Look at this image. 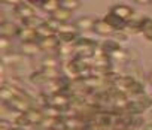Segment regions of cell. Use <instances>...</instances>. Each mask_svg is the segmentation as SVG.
<instances>
[{
  "label": "cell",
  "mask_w": 152,
  "mask_h": 130,
  "mask_svg": "<svg viewBox=\"0 0 152 130\" xmlns=\"http://www.w3.org/2000/svg\"><path fill=\"white\" fill-rule=\"evenodd\" d=\"M60 8V0H43V3H42V9L48 14H54L57 9Z\"/></svg>",
  "instance_id": "7402d4cb"
},
{
  "label": "cell",
  "mask_w": 152,
  "mask_h": 130,
  "mask_svg": "<svg viewBox=\"0 0 152 130\" xmlns=\"http://www.w3.org/2000/svg\"><path fill=\"white\" fill-rule=\"evenodd\" d=\"M140 33L145 36L146 40L152 42V18H148V17L143 18L142 26H140Z\"/></svg>",
  "instance_id": "e0dca14e"
},
{
  "label": "cell",
  "mask_w": 152,
  "mask_h": 130,
  "mask_svg": "<svg viewBox=\"0 0 152 130\" xmlns=\"http://www.w3.org/2000/svg\"><path fill=\"white\" fill-rule=\"evenodd\" d=\"M104 21H106L115 32H122V30H125V26H127V23H125L124 20H121L119 17H116V15L112 14L110 11H109V14L104 17Z\"/></svg>",
  "instance_id": "30bf717a"
},
{
  "label": "cell",
  "mask_w": 152,
  "mask_h": 130,
  "mask_svg": "<svg viewBox=\"0 0 152 130\" xmlns=\"http://www.w3.org/2000/svg\"><path fill=\"white\" fill-rule=\"evenodd\" d=\"M45 23H46V21H45L43 18L34 15V17H31V18L24 20V21H23V27H28V29H33V30H39Z\"/></svg>",
  "instance_id": "ac0fdd59"
},
{
  "label": "cell",
  "mask_w": 152,
  "mask_h": 130,
  "mask_svg": "<svg viewBox=\"0 0 152 130\" xmlns=\"http://www.w3.org/2000/svg\"><path fill=\"white\" fill-rule=\"evenodd\" d=\"M121 49V46H119V43L116 42V40H112V39H107V40H104L103 43H102V51L106 54V55H109V57H112L115 52H118Z\"/></svg>",
  "instance_id": "5bb4252c"
},
{
  "label": "cell",
  "mask_w": 152,
  "mask_h": 130,
  "mask_svg": "<svg viewBox=\"0 0 152 130\" xmlns=\"http://www.w3.org/2000/svg\"><path fill=\"white\" fill-rule=\"evenodd\" d=\"M30 81H31L34 85H43V84H48V82H49L48 76L45 75V72H43L42 69L33 72V73L30 75Z\"/></svg>",
  "instance_id": "d6986e66"
},
{
  "label": "cell",
  "mask_w": 152,
  "mask_h": 130,
  "mask_svg": "<svg viewBox=\"0 0 152 130\" xmlns=\"http://www.w3.org/2000/svg\"><path fill=\"white\" fill-rule=\"evenodd\" d=\"M37 35H39V39H45V37H51V36H57V32L52 30L46 23L37 30Z\"/></svg>",
  "instance_id": "603a6c76"
},
{
  "label": "cell",
  "mask_w": 152,
  "mask_h": 130,
  "mask_svg": "<svg viewBox=\"0 0 152 130\" xmlns=\"http://www.w3.org/2000/svg\"><path fill=\"white\" fill-rule=\"evenodd\" d=\"M20 51L23 55H34V54L40 52L42 49H40L37 42H28V43H21Z\"/></svg>",
  "instance_id": "2e32d148"
},
{
  "label": "cell",
  "mask_w": 152,
  "mask_h": 130,
  "mask_svg": "<svg viewBox=\"0 0 152 130\" xmlns=\"http://www.w3.org/2000/svg\"><path fill=\"white\" fill-rule=\"evenodd\" d=\"M134 3L142 5V6H148V5H152V0H134Z\"/></svg>",
  "instance_id": "f1b7e54d"
},
{
  "label": "cell",
  "mask_w": 152,
  "mask_h": 130,
  "mask_svg": "<svg viewBox=\"0 0 152 130\" xmlns=\"http://www.w3.org/2000/svg\"><path fill=\"white\" fill-rule=\"evenodd\" d=\"M94 32L99 35V36H113L115 30L104 21V20H97L96 24H94Z\"/></svg>",
  "instance_id": "7c38bea8"
},
{
  "label": "cell",
  "mask_w": 152,
  "mask_h": 130,
  "mask_svg": "<svg viewBox=\"0 0 152 130\" xmlns=\"http://www.w3.org/2000/svg\"><path fill=\"white\" fill-rule=\"evenodd\" d=\"M39 46L42 51H55L60 48V40L57 36H51V37H45V39H39Z\"/></svg>",
  "instance_id": "8fae6325"
},
{
  "label": "cell",
  "mask_w": 152,
  "mask_h": 130,
  "mask_svg": "<svg viewBox=\"0 0 152 130\" xmlns=\"http://www.w3.org/2000/svg\"><path fill=\"white\" fill-rule=\"evenodd\" d=\"M148 81H149V84L152 85V72L149 73V76H148Z\"/></svg>",
  "instance_id": "1f68e13d"
},
{
  "label": "cell",
  "mask_w": 152,
  "mask_h": 130,
  "mask_svg": "<svg viewBox=\"0 0 152 130\" xmlns=\"http://www.w3.org/2000/svg\"><path fill=\"white\" fill-rule=\"evenodd\" d=\"M73 52H76V57H79V58H84V60H88L91 57L96 55V42H93L91 39H85V37H79L78 40H76L73 45Z\"/></svg>",
  "instance_id": "6da1fadb"
},
{
  "label": "cell",
  "mask_w": 152,
  "mask_h": 130,
  "mask_svg": "<svg viewBox=\"0 0 152 130\" xmlns=\"http://www.w3.org/2000/svg\"><path fill=\"white\" fill-rule=\"evenodd\" d=\"M18 39L21 43H28V42H39V35L37 30L28 29V27H21L18 33Z\"/></svg>",
  "instance_id": "ba28073f"
},
{
  "label": "cell",
  "mask_w": 152,
  "mask_h": 130,
  "mask_svg": "<svg viewBox=\"0 0 152 130\" xmlns=\"http://www.w3.org/2000/svg\"><path fill=\"white\" fill-rule=\"evenodd\" d=\"M51 18H54V20H55V21H58L60 24H66V23L72 18V12L60 6V8H58V9L51 15Z\"/></svg>",
  "instance_id": "9a60e30c"
},
{
  "label": "cell",
  "mask_w": 152,
  "mask_h": 130,
  "mask_svg": "<svg viewBox=\"0 0 152 130\" xmlns=\"http://www.w3.org/2000/svg\"><path fill=\"white\" fill-rule=\"evenodd\" d=\"M151 105H152V99H149L146 96H140L137 100H128V103L125 106V112L128 115H140Z\"/></svg>",
  "instance_id": "7a4b0ae2"
},
{
  "label": "cell",
  "mask_w": 152,
  "mask_h": 130,
  "mask_svg": "<svg viewBox=\"0 0 152 130\" xmlns=\"http://www.w3.org/2000/svg\"><path fill=\"white\" fill-rule=\"evenodd\" d=\"M60 6L73 12V11L79 9L82 6V2H79V0H60Z\"/></svg>",
  "instance_id": "44dd1931"
},
{
  "label": "cell",
  "mask_w": 152,
  "mask_h": 130,
  "mask_svg": "<svg viewBox=\"0 0 152 130\" xmlns=\"http://www.w3.org/2000/svg\"><path fill=\"white\" fill-rule=\"evenodd\" d=\"M143 130H152V123H146L143 126Z\"/></svg>",
  "instance_id": "f546056e"
},
{
  "label": "cell",
  "mask_w": 152,
  "mask_h": 130,
  "mask_svg": "<svg viewBox=\"0 0 152 130\" xmlns=\"http://www.w3.org/2000/svg\"><path fill=\"white\" fill-rule=\"evenodd\" d=\"M3 61L8 63L9 66H17V64H20L23 61V54L20 52H9L8 55H3Z\"/></svg>",
  "instance_id": "ffe728a7"
},
{
  "label": "cell",
  "mask_w": 152,
  "mask_h": 130,
  "mask_svg": "<svg viewBox=\"0 0 152 130\" xmlns=\"http://www.w3.org/2000/svg\"><path fill=\"white\" fill-rule=\"evenodd\" d=\"M110 12H112V14H115L116 17H119L121 20H124L125 23H127V21H130V20L134 17L133 9H131L130 6H127V5H115V6H112V8H110Z\"/></svg>",
  "instance_id": "52a82bcc"
},
{
  "label": "cell",
  "mask_w": 152,
  "mask_h": 130,
  "mask_svg": "<svg viewBox=\"0 0 152 130\" xmlns=\"http://www.w3.org/2000/svg\"><path fill=\"white\" fill-rule=\"evenodd\" d=\"M82 130H107V129H106L104 126H102L100 123L91 120V121H87V123L84 124V129H82Z\"/></svg>",
  "instance_id": "d4e9b609"
},
{
  "label": "cell",
  "mask_w": 152,
  "mask_h": 130,
  "mask_svg": "<svg viewBox=\"0 0 152 130\" xmlns=\"http://www.w3.org/2000/svg\"><path fill=\"white\" fill-rule=\"evenodd\" d=\"M9 48H11V39H6V37H0V49H2L3 55L8 52L9 54Z\"/></svg>",
  "instance_id": "4316f807"
},
{
  "label": "cell",
  "mask_w": 152,
  "mask_h": 130,
  "mask_svg": "<svg viewBox=\"0 0 152 130\" xmlns=\"http://www.w3.org/2000/svg\"><path fill=\"white\" fill-rule=\"evenodd\" d=\"M70 103H72V96L67 94L66 91H58V93L52 94L51 96V102H49V105H52L54 108H57L60 112L64 111L66 108H69Z\"/></svg>",
  "instance_id": "3957f363"
},
{
  "label": "cell",
  "mask_w": 152,
  "mask_h": 130,
  "mask_svg": "<svg viewBox=\"0 0 152 130\" xmlns=\"http://www.w3.org/2000/svg\"><path fill=\"white\" fill-rule=\"evenodd\" d=\"M57 37H58L61 45H73L76 40L79 39L78 32H58Z\"/></svg>",
  "instance_id": "4fadbf2b"
},
{
  "label": "cell",
  "mask_w": 152,
  "mask_h": 130,
  "mask_svg": "<svg viewBox=\"0 0 152 130\" xmlns=\"http://www.w3.org/2000/svg\"><path fill=\"white\" fill-rule=\"evenodd\" d=\"M15 15L18 18H21V21L27 20V18H31L34 17V9L31 6V3H27V2H20L18 5H15Z\"/></svg>",
  "instance_id": "8992f818"
},
{
  "label": "cell",
  "mask_w": 152,
  "mask_h": 130,
  "mask_svg": "<svg viewBox=\"0 0 152 130\" xmlns=\"http://www.w3.org/2000/svg\"><path fill=\"white\" fill-rule=\"evenodd\" d=\"M24 117L28 123V126H40L42 121L45 120V114L42 109H37V108H30L24 112Z\"/></svg>",
  "instance_id": "277c9868"
},
{
  "label": "cell",
  "mask_w": 152,
  "mask_h": 130,
  "mask_svg": "<svg viewBox=\"0 0 152 130\" xmlns=\"http://www.w3.org/2000/svg\"><path fill=\"white\" fill-rule=\"evenodd\" d=\"M11 130H26L24 127H20V126H15V127H12Z\"/></svg>",
  "instance_id": "4dcf8cb0"
},
{
  "label": "cell",
  "mask_w": 152,
  "mask_h": 130,
  "mask_svg": "<svg viewBox=\"0 0 152 130\" xmlns=\"http://www.w3.org/2000/svg\"><path fill=\"white\" fill-rule=\"evenodd\" d=\"M96 18H93V17H81V18H78L75 21V27H76V30H82V32H88V30H94V24H96Z\"/></svg>",
  "instance_id": "9c48e42d"
},
{
  "label": "cell",
  "mask_w": 152,
  "mask_h": 130,
  "mask_svg": "<svg viewBox=\"0 0 152 130\" xmlns=\"http://www.w3.org/2000/svg\"><path fill=\"white\" fill-rule=\"evenodd\" d=\"M113 37H115V40L119 43V42H124V40L128 39V33H125L124 30H122V32H115V33H113Z\"/></svg>",
  "instance_id": "83f0119b"
},
{
  "label": "cell",
  "mask_w": 152,
  "mask_h": 130,
  "mask_svg": "<svg viewBox=\"0 0 152 130\" xmlns=\"http://www.w3.org/2000/svg\"><path fill=\"white\" fill-rule=\"evenodd\" d=\"M43 68H58V60L54 55H48L42 60Z\"/></svg>",
  "instance_id": "484cf974"
},
{
  "label": "cell",
  "mask_w": 152,
  "mask_h": 130,
  "mask_svg": "<svg viewBox=\"0 0 152 130\" xmlns=\"http://www.w3.org/2000/svg\"><path fill=\"white\" fill-rule=\"evenodd\" d=\"M42 71L45 72V75L48 76V79H49V81H54V79H57V78H60V76H61V73H60V69H58V68H42Z\"/></svg>",
  "instance_id": "cb8c5ba5"
},
{
  "label": "cell",
  "mask_w": 152,
  "mask_h": 130,
  "mask_svg": "<svg viewBox=\"0 0 152 130\" xmlns=\"http://www.w3.org/2000/svg\"><path fill=\"white\" fill-rule=\"evenodd\" d=\"M20 26H17L15 23L6 21L3 24H0V37H6V39H14L18 37L20 33Z\"/></svg>",
  "instance_id": "5b68a950"
}]
</instances>
